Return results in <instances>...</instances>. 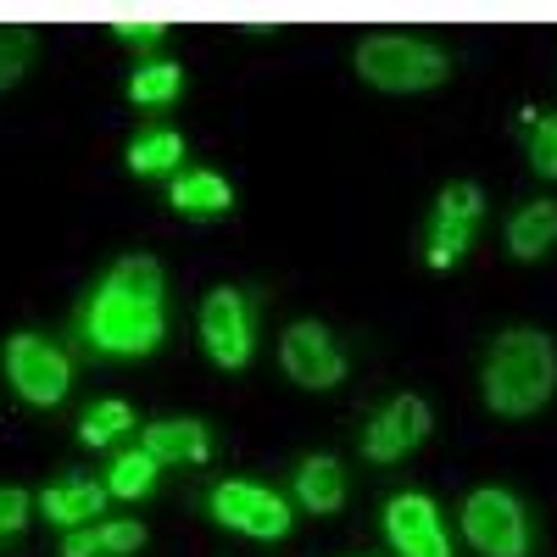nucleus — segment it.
<instances>
[{"label":"nucleus","instance_id":"f257e3e1","mask_svg":"<svg viewBox=\"0 0 557 557\" xmlns=\"http://www.w3.org/2000/svg\"><path fill=\"white\" fill-rule=\"evenodd\" d=\"M168 335V307H162V262L157 257H117L101 290L84 307V341L112 357L157 351Z\"/></svg>","mask_w":557,"mask_h":557},{"label":"nucleus","instance_id":"f03ea898","mask_svg":"<svg viewBox=\"0 0 557 557\" xmlns=\"http://www.w3.org/2000/svg\"><path fill=\"white\" fill-rule=\"evenodd\" d=\"M485 407L502 418H530L557 391V346L541 330H507L485 357Z\"/></svg>","mask_w":557,"mask_h":557},{"label":"nucleus","instance_id":"7ed1b4c3","mask_svg":"<svg viewBox=\"0 0 557 557\" xmlns=\"http://www.w3.org/2000/svg\"><path fill=\"white\" fill-rule=\"evenodd\" d=\"M357 73L385 89V96H418V89H435L451 73V57L430 39L412 34H368L357 45Z\"/></svg>","mask_w":557,"mask_h":557},{"label":"nucleus","instance_id":"20e7f679","mask_svg":"<svg viewBox=\"0 0 557 557\" xmlns=\"http://www.w3.org/2000/svg\"><path fill=\"white\" fill-rule=\"evenodd\" d=\"M462 541L480 557H530V519L513 491L485 485L462 502Z\"/></svg>","mask_w":557,"mask_h":557},{"label":"nucleus","instance_id":"39448f33","mask_svg":"<svg viewBox=\"0 0 557 557\" xmlns=\"http://www.w3.org/2000/svg\"><path fill=\"white\" fill-rule=\"evenodd\" d=\"M0 362H7V380L28 407H57L73 385L67 351H57L45 335H12L7 351H0Z\"/></svg>","mask_w":557,"mask_h":557},{"label":"nucleus","instance_id":"423d86ee","mask_svg":"<svg viewBox=\"0 0 557 557\" xmlns=\"http://www.w3.org/2000/svg\"><path fill=\"white\" fill-rule=\"evenodd\" d=\"M212 519L223 530H240L251 541H278L290 535V507L257 480H218L212 485Z\"/></svg>","mask_w":557,"mask_h":557},{"label":"nucleus","instance_id":"0eeeda50","mask_svg":"<svg viewBox=\"0 0 557 557\" xmlns=\"http://www.w3.org/2000/svg\"><path fill=\"white\" fill-rule=\"evenodd\" d=\"M480 218H485V190L480 184H469V178L446 184L441 201H435V218H430V246H424L430 268H441V273L457 268V257L474 246Z\"/></svg>","mask_w":557,"mask_h":557},{"label":"nucleus","instance_id":"6e6552de","mask_svg":"<svg viewBox=\"0 0 557 557\" xmlns=\"http://www.w3.org/2000/svg\"><path fill=\"white\" fill-rule=\"evenodd\" d=\"M201 346H207V357L218 362V368H246L251 362V351H257V335H251V301L240 296V290H207V301H201Z\"/></svg>","mask_w":557,"mask_h":557},{"label":"nucleus","instance_id":"1a4fd4ad","mask_svg":"<svg viewBox=\"0 0 557 557\" xmlns=\"http://www.w3.org/2000/svg\"><path fill=\"white\" fill-rule=\"evenodd\" d=\"M278 362H285V374L301 391H335L346 380V351L335 346V335L323 330L318 318L290 323L285 341H278Z\"/></svg>","mask_w":557,"mask_h":557},{"label":"nucleus","instance_id":"9d476101","mask_svg":"<svg viewBox=\"0 0 557 557\" xmlns=\"http://www.w3.org/2000/svg\"><path fill=\"white\" fill-rule=\"evenodd\" d=\"M430 424H435V412H430L424 396H396L374 424L362 430V457L368 462H401L412 446L430 441Z\"/></svg>","mask_w":557,"mask_h":557},{"label":"nucleus","instance_id":"9b49d317","mask_svg":"<svg viewBox=\"0 0 557 557\" xmlns=\"http://www.w3.org/2000/svg\"><path fill=\"white\" fill-rule=\"evenodd\" d=\"M385 541L396 546V557H451V541H446V524L435 513V502L418 496V491L391 496V507H385Z\"/></svg>","mask_w":557,"mask_h":557},{"label":"nucleus","instance_id":"f8f14e48","mask_svg":"<svg viewBox=\"0 0 557 557\" xmlns=\"http://www.w3.org/2000/svg\"><path fill=\"white\" fill-rule=\"evenodd\" d=\"M107 496L112 491L96 485V480H57V485L39 491V513L51 524H62V530H84V524H96L107 513Z\"/></svg>","mask_w":557,"mask_h":557},{"label":"nucleus","instance_id":"ddd939ff","mask_svg":"<svg viewBox=\"0 0 557 557\" xmlns=\"http://www.w3.org/2000/svg\"><path fill=\"white\" fill-rule=\"evenodd\" d=\"M146 546V524L139 519H96L84 530H67L62 557H128Z\"/></svg>","mask_w":557,"mask_h":557},{"label":"nucleus","instance_id":"4468645a","mask_svg":"<svg viewBox=\"0 0 557 557\" xmlns=\"http://www.w3.org/2000/svg\"><path fill=\"white\" fill-rule=\"evenodd\" d=\"M146 446L157 462H207L212 457V435L196 418H162V424H146Z\"/></svg>","mask_w":557,"mask_h":557},{"label":"nucleus","instance_id":"2eb2a0df","mask_svg":"<svg viewBox=\"0 0 557 557\" xmlns=\"http://www.w3.org/2000/svg\"><path fill=\"white\" fill-rule=\"evenodd\" d=\"M296 502L307 507V513H318V519L341 513L346 507V469L335 457H307L296 469Z\"/></svg>","mask_w":557,"mask_h":557},{"label":"nucleus","instance_id":"dca6fc26","mask_svg":"<svg viewBox=\"0 0 557 557\" xmlns=\"http://www.w3.org/2000/svg\"><path fill=\"white\" fill-rule=\"evenodd\" d=\"M557 246V201H530L513 212V223H507V251H513L519 262H535Z\"/></svg>","mask_w":557,"mask_h":557},{"label":"nucleus","instance_id":"f3484780","mask_svg":"<svg viewBox=\"0 0 557 557\" xmlns=\"http://www.w3.org/2000/svg\"><path fill=\"white\" fill-rule=\"evenodd\" d=\"M178 212L190 218H212V212H228V201H235V190H228V178L212 173V168H190L173 178V196H168Z\"/></svg>","mask_w":557,"mask_h":557},{"label":"nucleus","instance_id":"a211bd4d","mask_svg":"<svg viewBox=\"0 0 557 557\" xmlns=\"http://www.w3.org/2000/svg\"><path fill=\"white\" fill-rule=\"evenodd\" d=\"M178 157H184V134L178 128H151V134H139L134 146H128V173H139V178L173 173Z\"/></svg>","mask_w":557,"mask_h":557},{"label":"nucleus","instance_id":"6ab92c4d","mask_svg":"<svg viewBox=\"0 0 557 557\" xmlns=\"http://www.w3.org/2000/svg\"><path fill=\"white\" fill-rule=\"evenodd\" d=\"M178 89H184V67L178 62H146V67H134V78H128V101L134 107H168V101H178Z\"/></svg>","mask_w":557,"mask_h":557},{"label":"nucleus","instance_id":"aec40b11","mask_svg":"<svg viewBox=\"0 0 557 557\" xmlns=\"http://www.w3.org/2000/svg\"><path fill=\"white\" fill-rule=\"evenodd\" d=\"M157 469L162 462L146 451V446H134V451H123L117 462H112V474H107V491L112 496H123V502H139L151 485H157Z\"/></svg>","mask_w":557,"mask_h":557},{"label":"nucleus","instance_id":"412c9836","mask_svg":"<svg viewBox=\"0 0 557 557\" xmlns=\"http://www.w3.org/2000/svg\"><path fill=\"white\" fill-rule=\"evenodd\" d=\"M39 51V34L23 23H0V89H12Z\"/></svg>","mask_w":557,"mask_h":557},{"label":"nucleus","instance_id":"4be33fe9","mask_svg":"<svg viewBox=\"0 0 557 557\" xmlns=\"http://www.w3.org/2000/svg\"><path fill=\"white\" fill-rule=\"evenodd\" d=\"M123 430H134V407L112 396V401H96V407L84 412L78 441H84V446H107V441H117Z\"/></svg>","mask_w":557,"mask_h":557},{"label":"nucleus","instance_id":"5701e85b","mask_svg":"<svg viewBox=\"0 0 557 557\" xmlns=\"http://www.w3.org/2000/svg\"><path fill=\"white\" fill-rule=\"evenodd\" d=\"M34 513V496L23 485H0V535H17Z\"/></svg>","mask_w":557,"mask_h":557},{"label":"nucleus","instance_id":"b1692460","mask_svg":"<svg viewBox=\"0 0 557 557\" xmlns=\"http://www.w3.org/2000/svg\"><path fill=\"white\" fill-rule=\"evenodd\" d=\"M530 162L541 178H557V117L535 123V139H530Z\"/></svg>","mask_w":557,"mask_h":557},{"label":"nucleus","instance_id":"393cba45","mask_svg":"<svg viewBox=\"0 0 557 557\" xmlns=\"http://www.w3.org/2000/svg\"><path fill=\"white\" fill-rule=\"evenodd\" d=\"M117 34H123V39H162L168 23H117Z\"/></svg>","mask_w":557,"mask_h":557}]
</instances>
